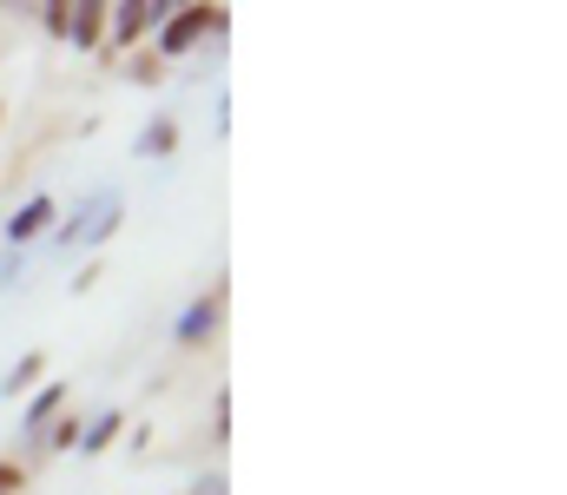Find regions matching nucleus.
<instances>
[{"label": "nucleus", "mask_w": 567, "mask_h": 495, "mask_svg": "<svg viewBox=\"0 0 567 495\" xmlns=\"http://www.w3.org/2000/svg\"><path fill=\"white\" fill-rule=\"evenodd\" d=\"M33 377H40V357H27V363H20V370H13V377H7V390H27V383H33Z\"/></svg>", "instance_id": "nucleus-10"}, {"label": "nucleus", "mask_w": 567, "mask_h": 495, "mask_svg": "<svg viewBox=\"0 0 567 495\" xmlns=\"http://www.w3.org/2000/svg\"><path fill=\"white\" fill-rule=\"evenodd\" d=\"M218 324H225V285H218V291H205V298L178 318V343H205Z\"/></svg>", "instance_id": "nucleus-4"}, {"label": "nucleus", "mask_w": 567, "mask_h": 495, "mask_svg": "<svg viewBox=\"0 0 567 495\" xmlns=\"http://www.w3.org/2000/svg\"><path fill=\"white\" fill-rule=\"evenodd\" d=\"M0 495H20V470L13 463H0Z\"/></svg>", "instance_id": "nucleus-11"}, {"label": "nucleus", "mask_w": 567, "mask_h": 495, "mask_svg": "<svg viewBox=\"0 0 567 495\" xmlns=\"http://www.w3.org/2000/svg\"><path fill=\"white\" fill-rule=\"evenodd\" d=\"M165 20V7L158 0H126V7H106V33H113V47H133L145 40V27H158Z\"/></svg>", "instance_id": "nucleus-3"}, {"label": "nucleus", "mask_w": 567, "mask_h": 495, "mask_svg": "<svg viewBox=\"0 0 567 495\" xmlns=\"http://www.w3.org/2000/svg\"><path fill=\"white\" fill-rule=\"evenodd\" d=\"M47 218H53V198H27V205L7 218V245H27L33 231H47Z\"/></svg>", "instance_id": "nucleus-5"}, {"label": "nucleus", "mask_w": 567, "mask_h": 495, "mask_svg": "<svg viewBox=\"0 0 567 495\" xmlns=\"http://www.w3.org/2000/svg\"><path fill=\"white\" fill-rule=\"evenodd\" d=\"M0 120H7V106H0Z\"/></svg>", "instance_id": "nucleus-13"}, {"label": "nucleus", "mask_w": 567, "mask_h": 495, "mask_svg": "<svg viewBox=\"0 0 567 495\" xmlns=\"http://www.w3.org/2000/svg\"><path fill=\"white\" fill-rule=\"evenodd\" d=\"M172 146H178V126H172V120H152L145 140H140V153L145 159H158V153H172Z\"/></svg>", "instance_id": "nucleus-8"}, {"label": "nucleus", "mask_w": 567, "mask_h": 495, "mask_svg": "<svg viewBox=\"0 0 567 495\" xmlns=\"http://www.w3.org/2000/svg\"><path fill=\"white\" fill-rule=\"evenodd\" d=\"M47 443H53V450H73V443H80V430H73V416H66V423H53V430H47Z\"/></svg>", "instance_id": "nucleus-9"}, {"label": "nucleus", "mask_w": 567, "mask_h": 495, "mask_svg": "<svg viewBox=\"0 0 567 495\" xmlns=\"http://www.w3.org/2000/svg\"><path fill=\"white\" fill-rule=\"evenodd\" d=\"M47 27L73 47H100L106 40V7L100 0H60V7H47Z\"/></svg>", "instance_id": "nucleus-2"}, {"label": "nucleus", "mask_w": 567, "mask_h": 495, "mask_svg": "<svg viewBox=\"0 0 567 495\" xmlns=\"http://www.w3.org/2000/svg\"><path fill=\"white\" fill-rule=\"evenodd\" d=\"M198 495H225V476H205V483H198Z\"/></svg>", "instance_id": "nucleus-12"}, {"label": "nucleus", "mask_w": 567, "mask_h": 495, "mask_svg": "<svg viewBox=\"0 0 567 495\" xmlns=\"http://www.w3.org/2000/svg\"><path fill=\"white\" fill-rule=\"evenodd\" d=\"M120 430H126V410H106V416H100V423H93V430L80 436V456H100V450H106V443H113Z\"/></svg>", "instance_id": "nucleus-6"}, {"label": "nucleus", "mask_w": 567, "mask_h": 495, "mask_svg": "<svg viewBox=\"0 0 567 495\" xmlns=\"http://www.w3.org/2000/svg\"><path fill=\"white\" fill-rule=\"evenodd\" d=\"M205 33H225V7H165V20H158V53L178 60V53H192Z\"/></svg>", "instance_id": "nucleus-1"}, {"label": "nucleus", "mask_w": 567, "mask_h": 495, "mask_svg": "<svg viewBox=\"0 0 567 495\" xmlns=\"http://www.w3.org/2000/svg\"><path fill=\"white\" fill-rule=\"evenodd\" d=\"M60 403H66V383H47V390H40V396L27 403V430H40V423H47V416H53Z\"/></svg>", "instance_id": "nucleus-7"}]
</instances>
